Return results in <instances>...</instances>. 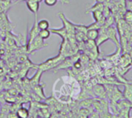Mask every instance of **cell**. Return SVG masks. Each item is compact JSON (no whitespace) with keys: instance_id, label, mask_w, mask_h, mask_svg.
<instances>
[{"instance_id":"cell-1","label":"cell","mask_w":132,"mask_h":118,"mask_svg":"<svg viewBox=\"0 0 132 118\" xmlns=\"http://www.w3.org/2000/svg\"><path fill=\"white\" fill-rule=\"evenodd\" d=\"M64 58V56H62L61 54L58 53V54L55 57H53L51 58H48L47 60L39 65H37V69H41L42 71L47 72L48 70L54 69L62 60Z\"/></svg>"},{"instance_id":"cell-2","label":"cell","mask_w":132,"mask_h":118,"mask_svg":"<svg viewBox=\"0 0 132 118\" xmlns=\"http://www.w3.org/2000/svg\"><path fill=\"white\" fill-rule=\"evenodd\" d=\"M26 46H27V52L28 54H34L36 51L40 50L44 47H46L47 46H48V44H46L44 42V40H43L38 35L32 41L27 44Z\"/></svg>"},{"instance_id":"cell-3","label":"cell","mask_w":132,"mask_h":118,"mask_svg":"<svg viewBox=\"0 0 132 118\" xmlns=\"http://www.w3.org/2000/svg\"><path fill=\"white\" fill-rule=\"evenodd\" d=\"M92 91H93L94 96H97L100 99H106L107 98L106 89H105L103 84L96 83V84L93 85L92 87Z\"/></svg>"},{"instance_id":"cell-4","label":"cell","mask_w":132,"mask_h":118,"mask_svg":"<svg viewBox=\"0 0 132 118\" xmlns=\"http://www.w3.org/2000/svg\"><path fill=\"white\" fill-rule=\"evenodd\" d=\"M106 34L110 40H111L113 43H114L117 47L120 46V41L119 39L117 38V27H114L113 26H110L106 28Z\"/></svg>"},{"instance_id":"cell-5","label":"cell","mask_w":132,"mask_h":118,"mask_svg":"<svg viewBox=\"0 0 132 118\" xmlns=\"http://www.w3.org/2000/svg\"><path fill=\"white\" fill-rule=\"evenodd\" d=\"M106 28L105 27H100L99 29V35L97 37V38L96 39V44L98 47H100V45H102L103 43H105L106 41L109 40V38L107 37L106 34Z\"/></svg>"},{"instance_id":"cell-6","label":"cell","mask_w":132,"mask_h":118,"mask_svg":"<svg viewBox=\"0 0 132 118\" xmlns=\"http://www.w3.org/2000/svg\"><path fill=\"white\" fill-rule=\"evenodd\" d=\"M25 2L28 10L34 15H37V13L40 9L39 0H25Z\"/></svg>"},{"instance_id":"cell-7","label":"cell","mask_w":132,"mask_h":118,"mask_svg":"<svg viewBox=\"0 0 132 118\" xmlns=\"http://www.w3.org/2000/svg\"><path fill=\"white\" fill-rule=\"evenodd\" d=\"M123 86V90L122 92L123 93V98L126 99L129 102L132 103V83L124 82L122 84Z\"/></svg>"},{"instance_id":"cell-8","label":"cell","mask_w":132,"mask_h":118,"mask_svg":"<svg viewBox=\"0 0 132 118\" xmlns=\"http://www.w3.org/2000/svg\"><path fill=\"white\" fill-rule=\"evenodd\" d=\"M43 73H44V71H42L41 69H37V70L36 73L34 74V75L31 79H29V84H30V87L31 89L33 87L36 86L37 85L40 84V78H41Z\"/></svg>"},{"instance_id":"cell-9","label":"cell","mask_w":132,"mask_h":118,"mask_svg":"<svg viewBox=\"0 0 132 118\" xmlns=\"http://www.w3.org/2000/svg\"><path fill=\"white\" fill-rule=\"evenodd\" d=\"M39 31H40V30H39V28H38V27H37V15H35V21H34V25H33V27H32V28H31L30 33H29V34H28V40H27L28 41L27 42V44L30 43V42L32 41L36 37H37L38 34H39Z\"/></svg>"},{"instance_id":"cell-10","label":"cell","mask_w":132,"mask_h":118,"mask_svg":"<svg viewBox=\"0 0 132 118\" xmlns=\"http://www.w3.org/2000/svg\"><path fill=\"white\" fill-rule=\"evenodd\" d=\"M45 86V85L44 84H38L36 86L33 87V92H34L37 96H39L40 98V99H45L47 98L45 93H44V87Z\"/></svg>"},{"instance_id":"cell-11","label":"cell","mask_w":132,"mask_h":118,"mask_svg":"<svg viewBox=\"0 0 132 118\" xmlns=\"http://www.w3.org/2000/svg\"><path fill=\"white\" fill-rule=\"evenodd\" d=\"M123 98V93L122 92L118 89V87L117 86H114L113 92L111 94V96L110 98V101H113V102H118L120 99H121Z\"/></svg>"},{"instance_id":"cell-12","label":"cell","mask_w":132,"mask_h":118,"mask_svg":"<svg viewBox=\"0 0 132 118\" xmlns=\"http://www.w3.org/2000/svg\"><path fill=\"white\" fill-rule=\"evenodd\" d=\"M51 33H54V34H57L62 40H66L67 39V31H66L65 27L63 26L62 27L59 28V29H55V28H52L50 30Z\"/></svg>"},{"instance_id":"cell-13","label":"cell","mask_w":132,"mask_h":118,"mask_svg":"<svg viewBox=\"0 0 132 118\" xmlns=\"http://www.w3.org/2000/svg\"><path fill=\"white\" fill-rule=\"evenodd\" d=\"M131 58H130V56L127 54H123L121 57H120V65L122 66V69H124L129 65H130V63H131Z\"/></svg>"},{"instance_id":"cell-14","label":"cell","mask_w":132,"mask_h":118,"mask_svg":"<svg viewBox=\"0 0 132 118\" xmlns=\"http://www.w3.org/2000/svg\"><path fill=\"white\" fill-rule=\"evenodd\" d=\"M16 113L17 114L18 117H20V118H28L30 116L29 109H27L26 107L22 106L16 110Z\"/></svg>"},{"instance_id":"cell-15","label":"cell","mask_w":132,"mask_h":118,"mask_svg":"<svg viewBox=\"0 0 132 118\" xmlns=\"http://www.w3.org/2000/svg\"><path fill=\"white\" fill-rule=\"evenodd\" d=\"M86 35L87 39L96 40V39L97 38V37L99 35V30H97V29H89V30H87Z\"/></svg>"},{"instance_id":"cell-16","label":"cell","mask_w":132,"mask_h":118,"mask_svg":"<svg viewBox=\"0 0 132 118\" xmlns=\"http://www.w3.org/2000/svg\"><path fill=\"white\" fill-rule=\"evenodd\" d=\"M130 109H131L130 106L124 107V108H122V109H119L117 117H123V118H129V117H130Z\"/></svg>"},{"instance_id":"cell-17","label":"cell","mask_w":132,"mask_h":118,"mask_svg":"<svg viewBox=\"0 0 132 118\" xmlns=\"http://www.w3.org/2000/svg\"><path fill=\"white\" fill-rule=\"evenodd\" d=\"M123 20L129 26H132V11L127 10L123 15Z\"/></svg>"},{"instance_id":"cell-18","label":"cell","mask_w":132,"mask_h":118,"mask_svg":"<svg viewBox=\"0 0 132 118\" xmlns=\"http://www.w3.org/2000/svg\"><path fill=\"white\" fill-rule=\"evenodd\" d=\"M103 7H104V3H97V2H96V3L93 6H92L90 8L87 9L86 13H92L93 11H96V10L103 11Z\"/></svg>"},{"instance_id":"cell-19","label":"cell","mask_w":132,"mask_h":118,"mask_svg":"<svg viewBox=\"0 0 132 118\" xmlns=\"http://www.w3.org/2000/svg\"><path fill=\"white\" fill-rule=\"evenodd\" d=\"M91 13L93 15V18L94 19L95 22H99L104 17L103 15V11L101 10H96L92 12Z\"/></svg>"},{"instance_id":"cell-20","label":"cell","mask_w":132,"mask_h":118,"mask_svg":"<svg viewBox=\"0 0 132 118\" xmlns=\"http://www.w3.org/2000/svg\"><path fill=\"white\" fill-rule=\"evenodd\" d=\"M37 27L39 30H45V29H49L50 23L48 20H40L39 22H37Z\"/></svg>"},{"instance_id":"cell-21","label":"cell","mask_w":132,"mask_h":118,"mask_svg":"<svg viewBox=\"0 0 132 118\" xmlns=\"http://www.w3.org/2000/svg\"><path fill=\"white\" fill-rule=\"evenodd\" d=\"M39 37H41L43 40H46L47 38H49V37L51 36V31L49 29H45V30H40L39 31Z\"/></svg>"},{"instance_id":"cell-22","label":"cell","mask_w":132,"mask_h":118,"mask_svg":"<svg viewBox=\"0 0 132 118\" xmlns=\"http://www.w3.org/2000/svg\"><path fill=\"white\" fill-rule=\"evenodd\" d=\"M44 2L48 6H54L57 4V0H44Z\"/></svg>"},{"instance_id":"cell-23","label":"cell","mask_w":132,"mask_h":118,"mask_svg":"<svg viewBox=\"0 0 132 118\" xmlns=\"http://www.w3.org/2000/svg\"><path fill=\"white\" fill-rule=\"evenodd\" d=\"M7 92L13 96H17L19 95L18 91L16 89H13V88H10L9 89H7Z\"/></svg>"},{"instance_id":"cell-24","label":"cell","mask_w":132,"mask_h":118,"mask_svg":"<svg viewBox=\"0 0 132 118\" xmlns=\"http://www.w3.org/2000/svg\"><path fill=\"white\" fill-rule=\"evenodd\" d=\"M6 117H7V118H17V117H18V116H17V114H16V112L10 111V112L7 113Z\"/></svg>"},{"instance_id":"cell-25","label":"cell","mask_w":132,"mask_h":118,"mask_svg":"<svg viewBox=\"0 0 132 118\" xmlns=\"http://www.w3.org/2000/svg\"><path fill=\"white\" fill-rule=\"evenodd\" d=\"M126 9L132 11V0H131V1L126 2Z\"/></svg>"},{"instance_id":"cell-26","label":"cell","mask_w":132,"mask_h":118,"mask_svg":"<svg viewBox=\"0 0 132 118\" xmlns=\"http://www.w3.org/2000/svg\"><path fill=\"white\" fill-rule=\"evenodd\" d=\"M5 49H3V48H1L0 47V59H1L2 57H3V56L5 54Z\"/></svg>"},{"instance_id":"cell-27","label":"cell","mask_w":132,"mask_h":118,"mask_svg":"<svg viewBox=\"0 0 132 118\" xmlns=\"http://www.w3.org/2000/svg\"><path fill=\"white\" fill-rule=\"evenodd\" d=\"M96 2H97V3H104V2H106V0H96Z\"/></svg>"},{"instance_id":"cell-28","label":"cell","mask_w":132,"mask_h":118,"mask_svg":"<svg viewBox=\"0 0 132 118\" xmlns=\"http://www.w3.org/2000/svg\"><path fill=\"white\" fill-rule=\"evenodd\" d=\"M1 107H2V104H1V103H0V110H1Z\"/></svg>"},{"instance_id":"cell-29","label":"cell","mask_w":132,"mask_h":118,"mask_svg":"<svg viewBox=\"0 0 132 118\" xmlns=\"http://www.w3.org/2000/svg\"><path fill=\"white\" fill-rule=\"evenodd\" d=\"M127 1H131V0H127Z\"/></svg>"},{"instance_id":"cell-30","label":"cell","mask_w":132,"mask_h":118,"mask_svg":"<svg viewBox=\"0 0 132 118\" xmlns=\"http://www.w3.org/2000/svg\"><path fill=\"white\" fill-rule=\"evenodd\" d=\"M0 92H1V90H0Z\"/></svg>"}]
</instances>
